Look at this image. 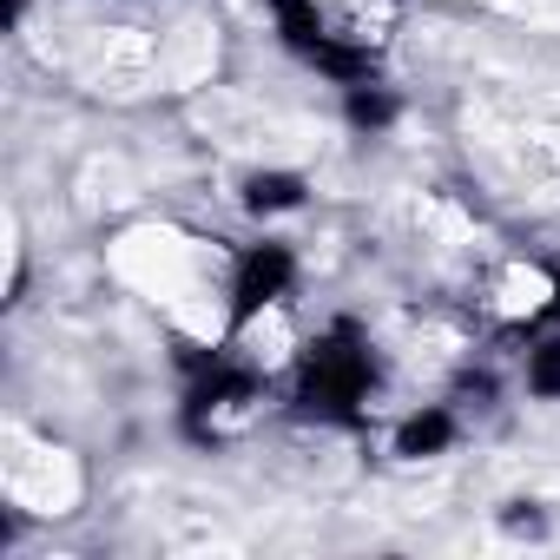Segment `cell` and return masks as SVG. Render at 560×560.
I'll return each mask as SVG.
<instances>
[{
  "mask_svg": "<svg viewBox=\"0 0 560 560\" xmlns=\"http://www.w3.org/2000/svg\"><path fill=\"white\" fill-rule=\"evenodd\" d=\"M448 435H455V422H448L442 409H429V416H409V422H402V435H396V455H409V462H416V455H435Z\"/></svg>",
  "mask_w": 560,
  "mask_h": 560,
  "instance_id": "2",
  "label": "cell"
},
{
  "mask_svg": "<svg viewBox=\"0 0 560 560\" xmlns=\"http://www.w3.org/2000/svg\"><path fill=\"white\" fill-rule=\"evenodd\" d=\"M284 277H291V257H284V244H264V250H250V257H244V277H237V304H244V311H264V304H277V291H284Z\"/></svg>",
  "mask_w": 560,
  "mask_h": 560,
  "instance_id": "1",
  "label": "cell"
},
{
  "mask_svg": "<svg viewBox=\"0 0 560 560\" xmlns=\"http://www.w3.org/2000/svg\"><path fill=\"white\" fill-rule=\"evenodd\" d=\"M534 389H560V343L534 350Z\"/></svg>",
  "mask_w": 560,
  "mask_h": 560,
  "instance_id": "4",
  "label": "cell"
},
{
  "mask_svg": "<svg viewBox=\"0 0 560 560\" xmlns=\"http://www.w3.org/2000/svg\"><path fill=\"white\" fill-rule=\"evenodd\" d=\"M304 191H298V178H257L250 185V205L257 211H284V205H298Z\"/></svg>",
  "mask_w": 560,
  "mask_h": 560,
  "instance_id": "3",
  "label": "cell"
}]
</instances>
